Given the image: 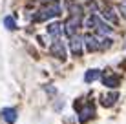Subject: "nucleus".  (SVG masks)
<instances>
[{
	"label": "nucleus",
	"mask_w": 126,
	"mask_h": 124,
	"mask_svg": "<svg viewBox=\"0 0 126 124\" xmlns=\"http://www.w3.org/2000/svg\"><path fill=\"white\" fill-rule=\"evenodd\" d=\"M60 13H62V7H60V4H49V6H46L44 9H40L37 13V15L33 16L35 22H44V20H49V18H55V16H59Z\"/></svg>",
	"instance_id": "1"
},
{
	"label": "nucleus",
	"mask_w": 126,
	"mask_h": 124,
	"mask_svg": "<svg viewBox=\"0 0 126 124\" xmlns=\"http://www.w3.org/2000/svg\"><path fill=\"white\" fill-rule=\"evenodd\" d=\"M84 44H86V48L88 49H92V51H97V49H106V48H110V38H106V37H99V35H86L84 37Z\"/></svg>",
	"instance_id": "2"
},
{
	"label": "nucleus",
	"mask_w": 126,
	"mask_h": 124,
	"mask_svg": "<svg viewBox=\"0 0 126 124\" xmlns=\"http://www.w3.org/2000/svg\"><path fill=\"white\" fill-rule=\"evenodd\" d=\"M69 49H71L73 55H80L82 53V49H84V38H82L79 33L69 38Z\"/></svg>",
	"instance_id": "3"
},
{
	"label": "nucleus",
	"mask_w": 126,
	"mask_h": 124,
	"mask_svg": "<svg viewBox=\"0 0 126 124\" xmlns=\"http://www.w3.org/2000/svg\"><path fill=\"white\" fill-rule=\"evenodd\" d=\"M79 26H80V18H79V16H71V18L66 22V35H68V38H71L73 35H77Z\"/></svg>",
	"instance_id": "4"
},
{
	"label": "nucleus",
	"mask_w": 126,
	"mask_h": 124,
	"mask_svg": "<svg viewBox=\"0 0 126 124\" xmlns=\"http://www.w3.org/2000/svg\"><path fill=\"white\" fill-rule=\"evenodd\" d=\"M93 117H95V108H93V104H88V106L80 111L79 121H80V122H88L90 119H93Z\"/></svg>",
	"instance_id": "5"
},
{
	"label": "nucleus",
	"mask_w": 126,
	"mask_h": 124,
	"mask_svg": "<svg viewBox=\"0 0 126 124\" xmlns=\"http://www.w3.org/2000/svg\"><path fill=\"white\" fill-rule=\"evenodd\" d=\"M119 99V93L111 91V93H104V95L101 97V104L104 106V108H110V106H113V102Z\"/></svg>",
	"instance_id": "6"
},
{
	"label": "nucleus",
	"mask_w": 126,
	"mask_h": 124,
	"mask_svg": "<svg viewBox=\"0 0 126 124\" xmlns=\"http://www.w3.org/2000/svg\"><path fill=\"white\" fill-rule=\"evenodd\" d=\"M119 77L117 75H111V73H106L104 75V79H102V84L104 86H108V88H117L119 86Z\"/></svg>",
	"instance_id": "7"
},
{
	"label": "nucleus",
	"mask_w": 126,
	"mask_h": 124,
	"mask_svg": "<svg viewBox=\"0 0 126 124\" xmlns=\"http://www.w3.org/2000/svg\"><path fill=\"white\" fill-rule=\"evenodd\" d=\"M47 33H49V35L53 37L55 40H59L60 33H62V26H60L59 22H53V24H49V26H47Z\"/></svg>",
	"instance_id": "8"
},
{
	"label": "nucleus",
	"mask_w": 126,
	"mask_h": 124,
	"mask_svg": "<svg viewBox=\"0 0 126 124\" xmlns=\"http://www.w3.org/2000/svg\"><path fill=\"white\" fill-rule=\"evenodd\" d=\"M51 51H53V55H57L59 58H66V51H64V46L60 40H55L53 46H51Z\"/></svg>",
	"instance_id": "9"
},
{
	"label": "nucleus",
	"mask_w": 126,
	"mask_h": 124,
	"mask_svg": "<svg viewBox=\"0 0 126 124\" xmlns=\"http://www.w3.org/2000/svg\"><path fill=\"white\" fill-rule=\"evenodd\" d=\"M2 117L6 119V122L13 124V122L16 121V110H15V108H4V111H2Z\"/></svg>",
	"instance_id": "10"
},
{
	"label": "nucleus",
	"mask_w": 126,
	"mask_h": 124,
	"mask_svg": "<svg viewBox=\"0 0 126 124\" xmlns=\"http://www.w3.org/2000/svg\"><path fill=\"white\" fill-rule=\"evenodd\" d=\"M102 16L106 18V22H111V24H117V22H119V18H117L115 11L111 9V7H106V9L102 11Z\"/></svg>",
	"instance_id": "11"
},
{
	"label": "nucleus",
	"mask_w": 126,
	"mask_h": 124,
	"mask_svg": "<svg viewBox=\"0 0 126 124\" xmlns=\"http://www.w3.org/2000/svg\"><path fill=\"white\" fill-rule=\"evenodd\" d=\"M101 71H99V69H88V71H86V73H84V80H86V82H93V80H97V79H101Z\"/></svg>",
	"instance_id": "12"
},
{
	"label": "nucleus",
	"mask_w": 126,
	"mask_h": 124,
	"mask_svg": "<svg viewBox=\"0 0 126 124\" xmlns=\"http://www.w3.org/2000/svg\"><path fill=\"white\" fill-rule=\"evenodd\" d=\"M4 26H6L7 29H16V22H15V18H13V16H6V18H4Z\"/></svg>",
	"instance_id": "13"
},
{
	"label": "nucleus",
	"mask_w": 126,
	"mask_h": 124,
	"mask_svg": "<svg viewBox=\"0 0 126 124\" xmlns=\"http://www.w3.org/2000/svg\"><path fill=\"white\" fill-rule=\"evenodd\" d=\"M119 9L123 11V15L126 16V0H123V2H121V6H119Z\"/></svg>",
	"instance_id": "14"
}]
</instances>
